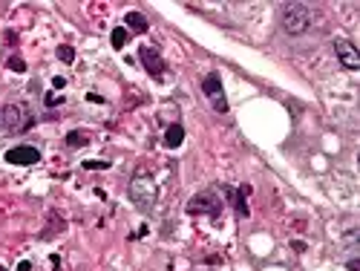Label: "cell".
<instances>
[{"label": "cell", "mask_w": 360, "mask_h": 271, "mask_svg": "<svg viewBox=\"0 0 360 271\" xmlns=\"http://www.w3.org/2000/svg\"><path fill=\"white\" fill-rule=\"evenodd\" d=\"M184 211L191 213V216H219L222 199L213 191H202V193H196V196H191V202H187Z\"/></svg>", "instance_id": "cell-4"}, {"label": "cell", "mask_w": 360, "mask_h": 271, "mask_svg": "<svg viewBox=\"0 0 360 271\" xmlns=\"http://www.w3.org/2000/svg\"><path fill=\"white\" fill-rule=\"evenodd\" d=\"M0 124L9 136H17V133H26L32 124H35V116L29 113L26 104H6L0 110Z\"/></svg>", "instance_id": "cell-2"}, {"label": "cell", "mask_w": 360, "mask_h": 271, "mask_svg": "<svg viewBox=\"0 0 360 271\" xmlns=\"http://www.w3.org/2000/svg\"><path fill=\"white\" fill-rule=\"evenodd\" d=\"M130 202L139 208L141 213H150L156 208V202H159V188H156V182L150 176L139 173L130 182Z\"/></svg>", "instance_id": "cell-1"}, {"label": "cell", "mask_w": 360, "mask_h": 271, "mask_svg": "<svg viewBox=\"0 0 360 271\" xmlns=\"http://www.w3.org/2000/svg\"><path fill=\"white\" fill-rule=\"evenodd\" d=\"M17 271H32V263H29V260H23V263L17 265Z\"/></svg>", "instance_id": "cell-21"}, {"label": "cell", "mask_w": 360, "mask_h": 271, "mask_svg": "<svg viewBox=\"0 0 360 271\" xmlns=\"http://www.w3.org/2000/svg\"><path fill=\"white\" fill-rule=\"evenodd\" d=\"M147 17L141 15V12H127L124 15V29L127 32H136V35H141V32H147Z\"/></svg>", "instance_id": "cell-10"}, {"label": "cell", "mask_w": 360, "mask_h": 271, "mask_svg": "<svg viewBox=\"0 0 360 271\" xmlns=\"http://www.w3.org/2000/svg\"><path fill=\"white\" fill-rule=\"evenodd\" d=\"M87 133H81V130H72V133H66V144L69 147H84L87 144Z\"/></svg>", "instance_id": "cell-13"}, {"label": "cell", "mask_w": 360, "mask_h": 271, "mask_svg": "<svg viewBox=\"0 0 360 271\" xmlns=\"http://www.w3.org/2000/svg\"><path fill=\"white\" fill-rule=\"evenodd\" d=\"M87 98H89V101H92V104H101V101H104V98H101V96H96V93H89Z\"/></svg>", "instance_id": "cell-22"}, {"label": "cell", "mask_w": 360, "mask_h": 271, "mask_svg": "<svg viewBox=\"0 0 360 271\" xmlns=\"http://www.w3.org/2000/svg\"><path fill=\"white\" fill-rule=\"evenodd\" d=\"M334 52H337V61L346 66V69H360V52L352 41L337 38V41H334Z\"/></svg>", "instance_id": "cell-8"}, {"label": "cell", "mask_w": 360, "mask_h": 271, "mask_svg": "<svg viewBox=\"0 0 360 271\" xmlns=\"http://www.w3.org/2000/svg\"><path fill=\"white\" fill-rule=\"evenodd\" d=\"M6 66L12 69V73H26V61H23L21 55H12V58L6 61Z\"/></svg>", "instance_id": "cell-15"}, {"label": "cell", "mask_w": 360, "mask_h": 271, "mask_svg": "<svg viewBox=\"0 0 360 271\" xmlns=\"http://www.w3.org/2000/svg\"><path fill=\"white\" fill-rule=\"evenodd\" d=\"M52 87H55V89L66 87V78H61V75H55V78H52Z\"/></svg>", "instance_id": "cell-18"}, {"label": "cell", "mask_w": 360, "mask_h": 271, "mask_svg": "<svg viewBox=\"0 0 360 271\" xmlns=\"http://www.w3.org/2000/svg\"><path fill=\"white\" fill-rule=\"evenodd\" d=\"M279 23L288 35H302L311 26V9L306 3H286L279 9Z\"/></svg>", "instance_id": "cell-3"}, {"label": "cell", "mask_w": 360, "mask_h": 271, "mask_svg": "<svg viewBox=\"0 0 360 271\" xmlns=\"http://www.w3.org/2000/svg\"><path fill=\"white\" fill-rule=\"evenodd\" d=\"M291 248H294V251H297V254H302V251H306V242H300V240H294V242H291Z\"/></svg>", "instance_id": "cell-20"}, {"label": "cell", "mask_w": 360, "mask_h": 271, "mask_svg": "<svg viewBox=\"0 0 360 271\" xmlns=\"http://www.w3.org/2000/svg\"><path fill=\"white\" fill-rule=\"evenodd\" d=\"M182 141H184V127L182 124H170L167 130H164V147L173 150V147H179Z\"/></svg>", "instance_id": "cell-11"}, {"label": "cell", "mask_w": 360, "mask_h": 271, "mask_svg": "<svg viewBox=\"0 0 360 271\" xmlns=\"http://www.w3.org/2000/svg\"><path fill=\"white\" fill-rule=\"evenodd\" d=\"M55 55H58V61H64V64H72L75 61V49L69 44H61L58 49H55Z\"/></svg>", "instance_id": "cell-14"}, {"label": "cell", "mask_w": 360, "mask_h": 271, "mask_svg": "<svg viewBox=\"0 0 360 271\" xmlns=\"http://www.w3.org/2000/svg\"><path fill=\"white\" fill-rule=\"evenodd\" d=\"M222 193L228 196V202L236 208V213L239 216H248V202H245V193H248V188H242V191H236V188H231V185H222Z\"/></svg>", "instance_id": "cell-9"}, {"label": "cell", "mask_w": 360, "mask_h": 271, "mask_svg": "<svg viewBox=\"0 0 360 271\" xmlns=\"http://www.w3.org/2000/svg\"><path fill=\"white\" fill-rule=\"evenodd\" d=\"M3 159H6L9 165L29 168V165H37V161H41V150L32 147V144H17V147H9L6 153H3Z\"/></svg>", "instance_id": "cell-7"}, {"label": "cell", "mask_w": 360, "mask_h": 271, "mask_svg": "<svg viewBox=\"0 0 360 271\" xmlns=\"http://www.w3.org/2000/svg\"><path fill=\"white\" fill-rule=\"evenodd\" d=\"M346 268H349V271H357L360 268V260H357V257H352V260L346 263Z\"/></svg>", "instance_id": "cell-19"}, {"label": "cell", "mask_w": 360, "mask_h": 271, "mask_svg": "<svg viewBox=\"0 0 360 271\" xmlns=\"http://www.w3.org/2000/svg\"><path fill=\"white\" fill-rule=\"evenodd\" d=\"M202 93L211 98L213 110L216 113H228V98H225V89H222V78L219 73H207L202 78Z\"/></svg>", "instance_id": "cell-5"}, {"label": "cell", "mask_w": 360, "mask_h": 271, "mask_svg": "<svg viewBox=\"0 0 360 271\" xmlns=\"http://www.w3.org/2000/svg\"><path fill=\"white\" fill-rule=\"evenodd\" d=\"M44 104H46V107H55V104H64V96H55V93H46Z\"/></svg>", "instance_id": "cell-17"}, {"label": "cell", "mask_w": 360, "mask_h": 271, "mask_svg": "<svg viewBox=\"0 0 360 271\" xmlns=\"http://www.w3.org/2000/svg\"><path fill=\"white\" fill-rule=\"evenodd\" d=\"M110 168V161L101 159V161H84V170H107Z\"/></svg>", "instance_id": "cell-16"}, {"label": "cell", "mask_w": 360, "mask_h": 271, "mask_svg": "<svg viewBox=\"0 0 360 271\" xmlns=\"http://www.w3.org/2000/svg\"><path fill=\"white\" fill-rule=\"evenodd\" d=\"M139 61H141V66L147 69V75H153V78H162L164 73H167V64H164V58H162V52L156 49V46H141L139 49Z\"/></svg>", "instance_id": "cell-6"}, {"label": "cell", "mask_w": 360, "mask_h": 271, "mask_svg": "<svg viewBox=\"0 0 360 271\" xmlns=\"http://www.w3.org/2000/svg\"><path fill=\"white\" fill-rule=\"evenodd\" d=\"M127 41H130V32H127L124 26H116V29H112V35H110L112 49H124V46H127Z\"/></svg>", "instance_id": "cell-12"}, {"label": "cell", "mask_w": 360, "mask_h": 271, "mask_svg": "<svg viewBox=\"0 0 360 271\" xmlns=\"http://www.w3.org/2000/svg\"><path fill=\"white\" fill-rule=\"evenodd\" d=\"M0 271H6V268H3V265H0Z\"/></svg>", "instance_id": "cell-23"}]
</instances>
